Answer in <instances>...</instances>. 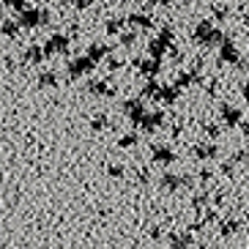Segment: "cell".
I'll use <instances>...</instances> for the list:
<instances>
[{
  "mask_svg": "<svg viewBox=\"0 0 249 249\" xmlns=\"http://www.w3.org/2000/svg\"><path fill=\"white\" fill-rule=\"evenodd\" d=\"M192 38L200 41L203 47H222L225 33H222V28H213L211 22H200L197 28H195V33H192Z\"/></svg>",
  "mask_w": 249,
  "mask_h": 249,
  "instance_id": "6da1fadb",
  "label": "cell"
},
{
  "mask_svg": "<svg viewBox=\"0 0 249 249\" xmlns=\"http://www.w3.org/2000/svg\"><path fill=\"white\" fill-rule=\"evenodd\" d=\"M17 22H19V28H22V30H33V28H38V25H44V11L36 8V6H28V8L19 11Z\"/></svg>",
  "mask_w": 249,
  "mask_h": 249,
  "instance_id": "7a4b0ae2",
  "label": "cell"
},
{
  "mask_svg": "<svg viewBox=\"0 0 249 249\" xmlns=\"http://www.w3.org/2000/svg\"><path fill=\"white\" fill-rule=\"evenodd\" d=\"M69 44H71V38H69L66 33H50V38L44 41L47 58H50V55H66V52H69Z\"/></svg>",
  "mask_w": 249,
  "mask_h": 249,
  "instance_id": "3957f363",
  "label": "cell"
},
{
  "mask_svg": "<svg viewBox=\"0 0 249 249\" xmlns=\"http://www.w3.org/2000/svg\"><path fill=\"white\" fill-rule=\"evenodd\" d=\"M93 69H96V60L90 58V55H82V58L69 60L66 71H69V77H71V80H77V77H85V74H90Z\"/></svg>",
  "mask_w": 249,
  "mask_h": 249,
  "instance_id": "277c9868",
  "label": "cell"
},
{
  "mask_svg": "<svg viewBox=\"0 0 249 249\" xmlns=\"http://www.w3.org/2000/svg\"><path fill=\"white\" fill-rule=\"evenodd\" d=\"M124 115L129 118L134 126L142 124V118H145V104H142V99H126L124 102Z\"/></svg>",
  "mask_w": 249,
  "mask_h": 249,
  "instance_id": "5b68a950",
  "label": "cell"
},
{
  "mask_svg": "<svg viewBox=\"0 0 249 249\" xmlns=\"http://www.w3.org/2000/svg\"><path fill=\"white\" fill-rule=\"evenodd\" d=\"M151 161H154V164H161V167H167V164L176 161V151H173L170 145H154L151 148Z\"/></svg>",
  "mask_w": 249,
  "mask_h": 249,
  "instance_id": "8992f818",
  "label": "cell"
},
{
  "mask_svg": "<svg viewBox=\"0 0 249 249\" xmlns=\"http://www.w3.org/2000/svg\"><path fill=\"white\" fill-rule=\"evenodd\" d=\"M134 66L140 69V74L145 77H156L161 71V58H148V60H134Z\"/></svg>",
  "mask_w": 249,
  "mask_h": 249,
  "instance_id": "52a82bcc",
  "label": "cell"
},
{
  "mask_svg": "<svg viewBox=\"0 0 249 249\" xmlns=\"http://www.w3.org/2000/svg\"><path fill=\"white\" fill-rule=\"evenodd\" d=\"M164 124V112H145V118H142V132H156V129H159V126Z\"/></svg>",
  "mask_w": 249,
  "mask_h": 249,
  "instance_id": "ba28073f",
  "label": "cell"
},
{
  "mask_svg": "<svg viewBox=\"0 0 249 249\" xmlns=\"http://www.w3.org/2000/svg\"><path fill=\"white\" fill-rule=\"evenodd\" d=\"M159 186L164 192H178L183 186V178L181 176H176V173H164V176L159 178Z\"/></svg>",
  "mask_w": 249,
  "mask_h": 249,
  "instance_id": "9c48e42d",
  "label": "cell"
},
{
  "mask_svg": "<svg viewBox=\"0 0 249 249\" xmlns=\"http://www.w3.org/2000/svg\"><path fill=\"white\" fill-rule=\"evenodd\" d=\"M47 58V52H44V47H28V50L22 52V63H33V66H38L41 60Z\"/></svg>",
  "mask_w": 249,
  "mask_h": 249,
  "instance_id": "30bf717a",
  "label": "cell"
},
{
  "mask_svg": "<svg viewBox=\"0 0 249 249\" xmlns=\"http://www.w3.org/2000/svg\"><path fill=\"white\" fill-rule=\"evenodd\" d=\"M219 60L222 63H238V50H235L233 41H222V50H219Z\"/></svg>",
  "mask_w": 249,
  "mask_h": 249,
  "instance_id": "8fae6325",
  "label": "cell"
},
{
  "mask_svg": "<svg viewBox=\"0 0 249 249\" xmlns=\"http://www.w3.org/2000/svg\"><path fill=\"white\" fill-rule=\"evenodd\" d=\"M219 115H222V121H225L227 126H238V124H241V112L235 110V107H230V104H222Z\"/></svg>",
  "mask_w": 249,
  "mask_h": 249,
  "instance_id": "7c38bea8",
  "label": "cell"
},
{
  "mask_svg": "<svg viewBox=\"0 0 249 249\" xmlns=\"http://www.w3.org/2000/svg\"><path fill=\"white\" fill-rule=\"evenodd\" d=\"M167 44H170V38H164V36L154 38V41L148 44V55H151V58H161V55L167 52Z\"/></svg>",
  "mask_w": 249,
  "mask_h": 249,
  "instance_id": "4fadbf2b",
  "label": "cell"
},
{
  "mask_svg": "<svg viewBox=\"0 0 249 249\" xmlns=\"http://www.w3.org/2000/svg\"><path fill=\"white\" fill-rule=\"evenodd\" d=\"M88 93L90 96H112V93H115V88H110L104 80H93L88 85Z\"/></svg>",
  "mask_w": 249,
  "mask_h": 249,
  "instance_id": "5bb4252c",
  "label": "cell"
},
{
  "mask_svg": "<svg viewBox=\"0 0 249 249\" xmlns=\"http://www.w3.org/2000/svg\"><path fill=\"white\" fill-rule=\"evenodd\" d=\"M142 99H154V102H159V99H161V85H159V82H154V77H151V82H145V88H142Z\"/></svg>",
  "mask_w": 249,
  "mask_h": 249,
  "instance_id": "9a60e30c",
  "label": "cell"
},
{
  "mask_svg": "<svg viewBox=\"0 0 249 249\" xmlns=\"http://www.w3.org/2000/svg\"><path fill=\"white\" fill-rule=\"evenodd\" d=\"M195 156H197L200 161H205V159H216V145H195Z\"/></svg>",
  "mask_w": 249,
  "mask_h": 249,
  "instance_id": "2e32d148",
  "label": "cell"
},
{
  "mask_svg": "<svg viewBox=\"0 0 249 249\" xmlns=\"http://www.w3.org/2000/svg\"><path fill=\"white\" fill-rule=\"evenodd\" d=\"M129 25H132V28H140V30H148L154 22H151V17L148 14H132L129 17Z\"/></svg>",
  "mask_w": 249,
  "mask_h": 249,
  "instance_id": "e0dca14e",
  "label": "cell"
},
{
  "mask_svg": "<svg viewBox=\"0 0 249 249\" xmlns=\"http://www.w3.org/2000/svg\"><path fill=\"white\" fill-rule=\"evenodd\" d=\"M178 96H181V88H178V85H164V88H161V102L173 104V102H178Z\"/></svg>",
  "mask_w": 249,
  "mask_h": 249,
  "instance_id": "ac0fdd59",
  "label": "cell"
},
{
  "mask_svg": "<svg viewBox=\"0 0 249 249\" xmlns=\"http://www.w3.org/2000/svg\"><path fill=\"white\" fill-rule=\"evenodd\" d=\"M88 55L96 60V63H99L102 58H107V55H110V47H107V44H90L88 47Z\"/></svg>",
  "mask_w": 249,
  "mask_h": 249,
  "instance_id": "d6986e66",
  "label": "cell"
},
{
  "mask_svg": "<svg viewBox=\"0 0 249 249\" xmlns=\"http://www.w3.org/2000/svg\"><path fill=\"white\" fill-rule=\"evenodd\" d=\"M36 82H38V88H55L58 85V77H55V71H41Z\"/></svg>",
  "mask_w": 249,
  "mask_h": 249,
  "instance_id": "ffe728a7",
  "label": "cell"
},
{
  "mask_svg": "<svg viewBox=\"0 0 249 249\" xmlns=\"http://www.w3.org/2000/svg\"><path fill=\"white\" fill-rule=\"evenodd\" d=\"M124 17H112V19H107V25H104V30H107V33H110V36H118V33H121V30H124Z\"/></svg>",
  "mask_w": 249,
  "mask_h": 249,
  "instance_id": "44dd1931",
  "label": "cell"
},
{
  "mask_svg": "<svg viewBox=\"0 0 249 249\" xmlns=\"http://www.w3.org/2000/svg\"><path fill=\"white\" fill-rule=\"evenodd\" d=\"M192 247V238L189 235H173V238H170V249H189Z\"/></svg>",
  "mask_w": 249,
  "mask_h": 249,
  "instance_id": "7402d4cb",
  "label": "cell"
},
{
  "mask_svg": "<svg viewBox=\"0 0 249 249\" xmlns=\"http://www.w3.org/2000/svg\"><path fill=\"white\" fill-rule=\"evenodd\" d=\"M137 134H134V132H129V134H124V137H121V140H118V148H124V151H126V148H134V145H137Z\"/></svg>",
  "mask_w": 249,
  "mask_h": 249,
  "instance_id": "603a6c76",
  "label": "cell"
},
{
  "mask_svg": "<svg viewBox=\"0 0 249 249\" xmlns=\"http://www.w3.org/2000/svg\"><path fill=\"white\" fill-rule=\"evenodd\" d=\"M0 30H3V36H8V38H17V33H19V22H11V19H6Z\"/></svg>",
  "mask_w": 249,
  "mask_h": 249,
  "instance_id": "cb8c5ba5",
  "label": "cell"
},
{
  "mask_svg": "<svg viewBox=\"0 0 249 249\" xmlns=\"http://www.w3.org/2000/svg\"><path fill=\"white\" fill-rule=\"evenodd\" d=\"M107 126H110V118L107 115H96L93 121H90V129H93V132H102V129H107Z\"/></svg>",
  "mask_w": 249,
  "mask_h": 249,
  "instance_id": "d4e9b609",
  "label": "cell"
},
{
  "mask_svg": "<svg viewBox=\"0 0 249 249\" xmlns=\"http://www.w3.org/2000/svg\"><path fill=\"white\" fill-rule=\"evenodd\" d=\"M3 6L11 11H22V8H28V0H3Z\"/></svg>",
  "mask_w": 249,
  "mask_h": 249,
  "instance_id": "484cf974",
  "label": "cell"
},
{
  "mask_svg": "<svg viewBox=\"0 0 249 249\" xmlns=\"http://www.w3.org/2000/svg\"><path fill=\"white\" fill-rule=\"evenodd\" d=\"M134 41H137V33H134V28L126 30V33H121V44H124V47H132Z\"/></svg>",
  "mask_w": 249,
  "mask_h": 249,
  "instance_id": "4316f807",
  "label": "cell"
},
{
  "mask_svg": "<svg viewBox=\"0 0 249 249\" xmlns=\"http://www.w3.org/2000/svg\"><path fill=\"white\" fill-rule=\"evenodd\" d=\"M107 173H110V178H124V167H121V164H110Z\"/></svg>",
  "mask_w": 249,
  "mask_h": 249,
  "instance_id": "83f0119b",
  "label": "cell"
},
{
  "mask_svg": "<svg viewBox=\"0 0 249 249\" xmlns=\"http://www.w3.org/2000/svg\"><path fill=\"white\" fill-rule=\"evenodd\" d=\"M205 203H208V195H205V192H203V195H195V200H192V205H195V208H203Z\"/></svg>",
  "mask_w": 249,
  "mask_h": 249,
  "instance_id": "f1b7e54d",
  "label": "cell"
},
{
  "mask_svg": "<svg viewBox=\"0 0 249 249\" xmlns=\"http://www.w3.org/2000/svg\"><path fill=\"white\" fill-rule=\"evenodd\" d=\"M213 14H216V19H225V17L230 14V11H227L225 6H213Z\"/></svg>",
  "mask_w": 249,
  "mask_h": 249,
  "instance_id": "f546056e",
  "label": "cell"
},
{
  "mask_svg": "<svg viewBox=\"0 0 249 249\" xmlns=\"http://www.w3.org/2000/svg\"><path fill=\"white\" fill-rule=\"evenodd\" d=\"M93 0H74V8H80V11H85V8L90 6Z\"/></svg>",
  "mask_w": 249,
  "mask_h": 249,
  "instance_id": "4dcf8cb0",
  "label": "cell"
},
{
  "mask_svg": "<svg viewBox=\"0 0 249 249\" xmlns=\"http://www.w3.org/2000/svg\"><path fill=\"white\" fill-rule=\"evenodd\" d=\"M107 66H110V69H121V60H118V58H110V60H107Z\"/></svg>",
  "mask_w": 249,
  "mask_h": 249,
  "instance_id": "1f68e13d",
  "label": "cell"
},
{
  "mask_svg": "<svg viewBox=\"0 0 249 249\" xmlns=\"http://www.w3.org/2000/svg\"><path fill=\"white\" fill-rule=\"evenodd\" d=\"M173 0H151V6H170Z\"/></svg>",
  "mask_w": 249,
  "mask_h": 249,
  "instance_id": "d6a6232c",
  "label": "cell"
},
{
  "mask_svg": "<svg viewBox=\"0 0 249 249\" xmlns=\"http://www.w3.org/2000/svg\"><path fill=\"white\" fill-rule=\"evenodd\" d=\"M241 93H244V99H249V85H241Z\"/></svg>",
  "mask_w": 249,
  "mask_h": 249,
  "instance_id": "836d02e7",
  "label": "cell"
},
{
  "mask_svg": "<svg viewBox=\"0 0 249 249\" xmlns=\"http://www.w3.org/2000/svg\"><path fill=\"white\" fill-rule=\"evenodd\" d=\"M0 249H6V244H0Z\"/></svg>",
  "mask_w": 249,
  "mask_h": 249,
  "instance_id": "e575fe53",
  "label": "cell"
},
{
  "mask_svg": "<svg viewBox=\"0 0 249 249\" xmlns=\"http://www.w3.org/2000/svg\"><path fill=\"white\" fill-rule=\"evenodd\" d=\"M93 3H96V0H93Z\"/></svg>",
  "mask_w": 249,
  "mask_h": 249,
  "instance_id": "d590c367",
  "label": "cell"
}]
</instances>
